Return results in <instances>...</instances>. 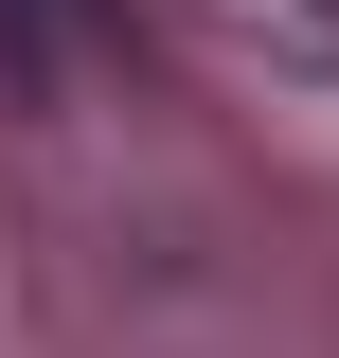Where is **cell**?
Instances as JSON below:
<instances>
[{"label": "cell", "mask_w": 339, "mask_h": 358, "mask_svg": "<svg viewBox=\"0 0 339 358\" xmlns=\"http://www.w3.org/2000/svg\"><path fill=\"white\" fill-rule=\"evenodd\" d=\"M89 36H107V0H0V54H18V90H54Z\"/></svg>", "instance_id": "1"}]
</instances>
